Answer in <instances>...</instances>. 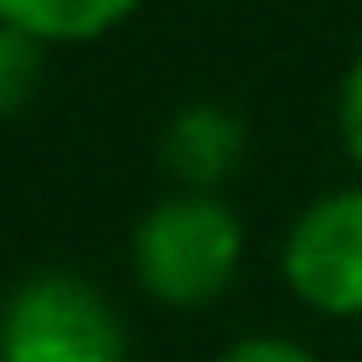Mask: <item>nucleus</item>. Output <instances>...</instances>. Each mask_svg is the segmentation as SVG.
Masks as SVG:
<instances>
[{"label":"nucleus","mask_w":362,"mask_h":362,"mask_svg":"<svg viewBox=\"0 0 362 362\" xmlns=\"http://www.w3.org/2000/svg\"><path fill=\"white\" fill-rule=\"evenodd\" d=\"M130 272L170 311L215 305L243 272V221L215 192H170L130 232Z\"/></svg>","instance_id":"obj_1"},{"label":"nucleus","mask_w":362,"mask_h":362,"mask_svg":"<svg viewBox=\"0 0 362 362\" xmlns=\"http://www.w3.org/2000/svg\"><path fill=\"white\" fill-rule=\"evenodd\" d=\"M0 362H124V322L74 272H40L0 305Z\"/></svg>","instance_id":"obj_2"},{"label":"nucleus","mask_w":362,"mask_h":362,"mask_svg":"<svg viewBox=\"0 0 362 362\" xmlns=\"http://www.w3.org/2000/svg\"><path fill=\"white\" fill-rule=\"evenodd\" d=\"M288 294L334 322H362V187L317 192L277 249Z\"/></svg>","instance_id":"obj_3"},{"label":"nucleus","mask_w":362,"mask_h":362,"mask_svg":"<svg viewBox=\"0 0 362 362\" xmlns=\"http://www.w3.org/2000/svg\"><path fill=\"white\" fill-rule=\"evenodd\" d=\"M243 147H249V130L232 107L221 102H192L181 107L170 124H164V170L181 181V192H215L238 164H243Z\"/></svg>","instance_id":"obj_4"},{"label":"nucleus","mask_w":362,"mask_h":362,"mask_svg":"<svg viewBox=\"0 0 362 362\" xmlns=\"http://www.w3.org/2000/svg\"><path fill=\"white\" fill-rule=\"evenodd\" d=\"M130 11H136V0H0V23L34 34L40 45L45 40H90Z\"/></svg>","instance_id":"obj_5"},{"label":"nucleus","mask_w":362,"mask_h":362,"mask_svg":"<svg viewBox=\"0 0 362 362\" xmlns=\"http://www.w3.org/2000/svg\"><path fill=\"white\" fill-rule=\"evenodd\" d=\"M40 40L0 23V113H17L40 85Z\"/></svg>","instance_id":"obj_6"},{"label":"nucleus","mask_w":362,"mask_h":362,"mask_svg":"<svg viewBox=\"0 0 362 362\" xmlns=\"http://www.w3.org/2000/svg\"><path fill=\"white\" fill-rule=\"evenodd\" d=\"M215 362H317V351H305V345L288 339V334H243V339H232Z\"/></svg>","instance_id":"obj_7"},{"label":"nucleus","mask_w":362,"mask_h":362,"mask_svg":"<svg viewBox=\"0 0 362 362\" xmlns=\"http://www.w3.org/2000/svg\"><path fill=\"white\" fill-rule=\"evenodd\" d=\"M339 141H345V153H351V164L362 170V57L345 68V79H339Z\"/></svg>","instance_id":"obj_8"}]
</instances>
